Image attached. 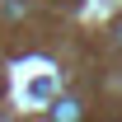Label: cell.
Returning <instances> with one entry per match:
<instances>
[{
    "mask_svg": "<svg viewBox=\"0 0 122 122\" xmlns=\"http://www.w3.org/2000/svg\"><path fill=\"white\" fill-rule=\"evenodd\" d=\"M75 117H80L75 103H61V108H56V122H75Z\"/></svg>",
    "mask_w": 122,
    "mask_h": 122,
    "instance_id": "6da1fadb",
    "label": "cell"
}]
</instances>
